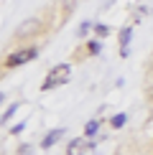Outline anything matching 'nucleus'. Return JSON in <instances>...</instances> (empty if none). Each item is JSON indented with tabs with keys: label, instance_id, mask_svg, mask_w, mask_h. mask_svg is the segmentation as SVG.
I'll return each instance as SVG.
<instances>
[{
	"label": "nucleus",
	"instance_id": "obj_1",
	"mask_svg": "<svg viewBox=\"0 0 153 155\" xmlns=\"http://www.w3.org/2000/svg\"><path fill=\"white\" fill-rule=\"evenodd\" d=\"M69 79H72V66H69V64H59V66H54L46 74V79H43V84H41V92H51V89L66 84Z\"/></svg>",
	"mask_w": 153,
	"mask_h": 155
},
{
	"label": "nucleus",
	"instance_id": "obj_2",
	"mask_svg": "<svg viewBox=\"0 0 153 155\" xmlns=\"http://www.w3.org/2000/svg\"><path fill=\"white\" fill-rule=\"evenodd\" d=\"M38 56V48L36 46H25V48H18V51H13V54L5 59V69H15V66H23V64H28V61H33Z\"/></svg>",
	"mask_w": 153,
	"mask_h": 155
},
{
	"label": "nucleus",
	"instance_id": "obj_3",
	"mask_svg": "<svg viewBox=\"0 0 153 155\" xmlns=\"http://www.w3.org/2000/svg\"><path fill=\"white\" fill-rule=\"evenodd\" d=\"M89 150H94V140H87V137H74L66 145V155H84Z\"/></svg>",
	"mask_w": 153,
	"mask_h": 155
},
{
	"label": "nucleus",
	"instance_id": "obj_4",
	"mask_svg": "<svg viewBox=\"0 0 153 155\" xmlns=\"http://www.w3.org/2000/svg\"><path fill=\"white\" fill-rule=\"evenodd\" d=\"M38 31H41V21H38V18H28V21H23V23L15 28V36H18V38H25V36L38 33Z\"/></svg>",
	"mask_w": 153,
	"mask_h": 155
},
{
	"label": "nucleus",
	"instance_id": "obj_5",
	"mask_svg": "<svg viewBox=\"0 0 153 155\" xmlns=\"http://www.w3.org/2000/svg\"><path fill=\"white\" fill-rule=\"evenodd\" d=\"M130 38H133V28H123L120 31L117 41H120V56H123V59L130 56Z\"/></svg>",
	"mask_w": 153,
	"mask_h": 155
},
{
	"label": "nucleus",
	"instance_id": "obj_6",
	"mask_svg": "<svg viewBox=\"0 0 153 155\" xmlns=\"http://www.w3.org/2000/svg\"><path fill=\"white\" fill-rule=\"evenodd\" d=\"M64 132H66L64 127H56V130H51L49 135H43V140H41V147H43V150H51V147H54V145H56V143H59V140L64 137Z\"/></svg>",
	"mask_w": 153,
	"mask_h": 155
},
{
	"label": "nucleus",
	"instance_id": "obj_7",
	"mask_svg": "<svg viewBox=\"0 0 153 155\" xmlns=\"http://www.w3.org/2000/svg\"><path fill=\"white\" fill-rule=\"evenodd\" d=\"M97 130H100V122H97V120H89L87 125H84V137L92 140L94 135H97Z\"/></svg>",
	"mask_w": 153,
	"mask_h": 155
},
{
	"label": "nucleus",
	"instance_id": "obj_8",
	"mask_svg": "<svg viewBox=\"0 0 153 155\" xmlns=\"http://www.w3.org/2000/svg\"><path fill=\"white\" fill-rule=\"evenodd\" d=\"M94 36H97V38H105V36H110L112 33V28H110V25H105V23H94Z\"/></svg>",
	"mask_w": 153,
	"mask_h": 155
},
{
	"label": "nucleus",
	"instance_id": "obj_9",
	"mask_svg": "<svg viewBox=\"0 0 153 155\" xmlns=\"http://www.w3.org/2000/svg\"><path fill=\"white\" fill-rule=\"evenodd\" d=\"M100 51H102V43H100V38H92V41L87 43V54H92V56H100Z\"/></svg>",
	"mask_w": 153,
	"mask_h": 155
},
{
	"label": "nucleus",
	"instance_id": "obj_10",
	"mask_svg": "<svg viewBox=\"0 0 153 155\" xmlns=\"http://www.w3.org/2000/svg\"><path fill=\"white\" fill-rule=\"evenodd\" d=\"M125 122H127V117H125L123 112H120V114H115V117L110 120V125H112V130H120V127H123Z\"/></svg>",
	"mask_w": 153,
	"mask_h": 155
},
{
	"label": "nucleus",
	"instance_id": "obj_11",
	"mask_svg": "<svg viewBox=\"0 0 153 155\" xmlns=\"http://www.w3.org/2000/svg\"><path fill=\"white\" fill-rule=\"evenodd\" d=\"M18 107H21V102H13L10 107H5V112H3V122H8L13 114H15V109H18Z\"/></svg>",
	"mask_w": 153,
	"mask_h": 155
},
{
	"label": "nucleus",
	"instance_id": "obj_12",
	"mask_svg": "<svg viewBox=\"0 0 153 155\" xmlns=\"http://www.w3.org/2000/svg\"><path fill=\"white\" fill-rule=\"evenodd\" d=\"M89 28H94V25L89 23V21H82V23H79V28H76V36H79V38H84V36L89 33Z\"/></svg>",
	"mask_w": 153,
	"mask_h": 155
},
{
	"label": "nucleus",
	"instance_id": "obj_13",
	"mask_svg": "<svg viewBox=\"0 0 153 155\" xmlns=\"http://www.w3.org/2000/svg\"><path fill=\"white\" fill-rule=\"evenodd\" d=\"M23 127H25V122H18V125H13V127H10V135H21V132H23Z\"/></svg>",
	"mask_w": 153,
	"mask_h": 155
},
{
	"label": "nucleus",
	"instance_id": "obj_14",
	"mask_svg": "<svg viewBox=\"0 0 153 155\" xmlns=\"http://www.w3.org/2000/svg\"><path fill=\"white\" fill-rule=\"evenodd\" d=\"M18 153H21V155H31V153H33V147H31V145H21V147H18Z\"/></svg>",
	"mask_w": 153,
	"mask_h": 155
},
{
	"label": "nucleus",
	"instance_id": "obj_15",
	"mask_svg": "<svg viewBox=\"0 0 153 155\" xmlns=\"http://www.w3.org/2000/svg\"><path fill=\"white\" fill-rule=\"evenodd\" d=\"M148 99H151V102H153V89H151V94H148Z\"/></svg>",
	"mask_w": 153,
	"mask_h": 155
}]
</instances>
